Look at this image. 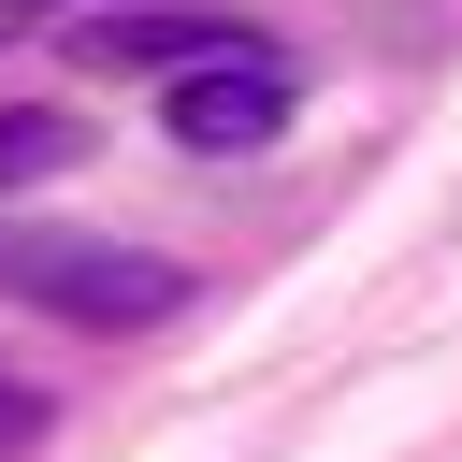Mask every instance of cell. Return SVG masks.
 <instances>
[{"label": "cell", "instance_id": "obj_2", "mask_svg": "<svg viewBox=\"0 0 462 462\" xmlns=\"http://www.w3.org/2000/svg\"><path fill=\"white\" fill-rule=\"evenodd\" d=\"M87 72H217V58H260L217 0H130V14H87L72 29Z\"/></svg>", "mask_w": 462, "mask_h": 462}, {"label": "cell", "instance_id": "obj_1", "mask_svg": "<svg viewBox=\"0 0 462 462\" xmlns=\"http://www.w3.org/2000/svg\"><path fill=\"white\" fill-rule=\"evenodd\" d=\"M0 289H14V303H43V318H72V332H159V318L188 303V274H173L159 245L29 231V217H0Z\"/></svg>", "mask_w": 462, "mask_h": 462}, {"label": "cell", "instance_id": "obj_4", "mask_svg": "<svg viewBox=\"0 0 462 462\" xmlns=\"http://www.w3.org/2000/svg\"><path fill=\"white\" fill-rule=\"evenodd\" d=\"M72 159H87V116H58V101H14V116H0V173H14V188H29V173H72Z\"/></svg>", "mask_w": 462, "mask_h": 462}, {"label": "cell", "instance_id": "obj_5", "mask_svg": "<svg viewBox=\"0 0 462 462\" xmlns=\"http://www.w3.org/2000/svg\"><path fill=\"white\" fill-rule=\"evenodd\" d=\"M29 419H43V404H14V390H0V448H14V433H29Z\"/></svg>", "mask_w": 462, "mask_h": 462}, {"label": "cell", "instance_id": "obj_6", "mask_svg": "<svg viewBox=\"0 0 462 462\" xmlns=\"http://www.w3.org/2000/svg\"><path fill=\"white\" fill-rule=\"evenodd\" d=\"M0 14H14V0H0Z\"/></svg>", "mask_w": 462, "mask_h": 462}, {"label": "cell", "instance_id": "obj_3", "mask_svg": "<svg viewBox=\"0 0 462 462\" xmlns=\"http://www.w3.org/2000/svg\"><path fill=\"white\" fill-rule=\"evenodd\" d=\"M274 116H289V72H274V58L173 72V101H159V130H173V144H202V159H245V144H274Z\"/></svg>", "mask_w": 462, "mask_h": 462}]
</instances>
